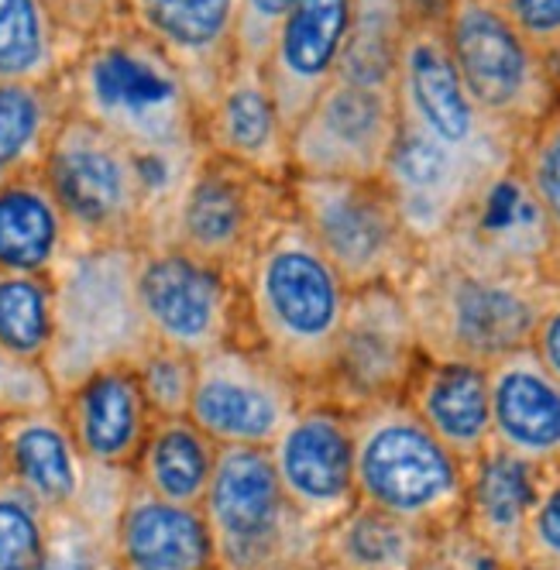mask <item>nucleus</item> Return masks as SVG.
<instances>
[{"label": "nucleus", "instance_id": "obj_1", "mask_svg": "<svg viewBox=\"0 0 560 570\" xmlns=\"http://www.w3.org/2000/svg\"><path fill=\"white\" fill-rule=\"evenodd\" d=\"M423 357L489 364L530 347L537 323L560 296L550 272L515 268L461 230L420 248L399 285Z\"/></svg>", "mask_w": 560, "mask_h": 570}, {"label": "nucleus", "instance_id": "obj_2", "mask_svg": "<svg viewBox=\"0 0 560 570\" xmlns=\"http://www.w3.org/2000/svg\"><path fill=\"white\" fill-rule=\"evenodd\" d=\"M347 303V282L289 207L242 272V341L313 399L331 375Z\"/></svg>", "mask_w": 560, "mask_h": 570}, {"label": "nucleus", "instance_id": "obj_3", "mask_svg": "<svg viewBox=\"0 0 560 570\" xmlns=\"http://www.w3.org/2000/svg\"><path fill=\"white\" fill-rule=\"evenodd\" d=\"M59 87L72 114L141 158L196 161L204 151L199 107L183 72L128 18L87 38Z\"/></svg>", "mask_w": 560, "mask_h": 570}, {"label": "nucleus", "instance_id": "obj_4", "mask_svg": "<svg viewBox=\"0 0 560 570\" xmlns=\"http://www.w3.org/2000/svg\"><path fill=\"white\" fill-rule=\"evenodd\" d=\"M351 430L357 502L426 533L464 519L468 464L423 426L403 395L354 410Z\"/></svg>", "mask_w": 560, "mask_h": 570}, {"label": "nucleus", "instance_id": "obj_5", "mask_svg": "<svg viewBox=\"0 0 560 570\" xmlns=\"http://www.w3.org/2000/svg\"><path fill=\"white\" fill-rule=\"evenodd\" d=\"M135 262L138 244H72L56 268V341L46 368L59 395L151 344L135 296Z\"/></svg>", "mask_w": 560, "mask_h": 570}, {"label": "nucleus", "instance_id": "obj_6", "mask_svg": "<svg viewBox=\"0 0 560 570\" xmlns=\"http://www.w3.org/2000/svg\"><path fill=\"white\" fill-rule=\"evenodd\" d=\"M199 512L214 540V570L313 563L320 533L286 502L268 446H217Z\"/></svg>", "mask_w": 560, "mask_h": 570}, {"label": "nucleus", "instance_id": "obj_7", "mask_svg": "<svg viewBox=\"0 0 560 570\" xmlns=\"http://www.w3.org/2000/svg\"><path fill=\"white\" fill-rule=\"evenodd\" d=\"M444 35L478 110L523 138L560 104L553 62L512 24L499 0H444Z\"/></svg>", "mask_w": 560, "mask_h": 570}, {"label": "nucleus", "instance_id": "obj_8", "mask_svg": "<svg viewBox=\"0 0 560 570\" xmlns=\"http://www.w3.org/2000/svg\"><path fill=\"white\" fill-rule=\"evenodd\" d=\"M289 207L351 293L403 285L420 258L382 179L289 176Z\"/></svg>", "mask_w": 560, "mask_h": 570}, {"label": "nucleus", "instance_id": "obj_9", "mask_svg": "<svg viewBox=\"0 0 560 570\" xmlns=\"http://www.w3.org/2000/svg\"><path fill=\"white\" fill-rule=\"evenodd\" d=\"M42 176L59 199L76 244H141L148 234V196L138 155L97 128L66 114L46 151Z\"/></svg>", "mask_w": 560, "mask_h": 570}, {"label": "nucleus", "instance_id": "obj_10", "mask_svg": "<svg viewBox=\"0 0 560 570\" xmlns=\"http://www.w3.org/2000/svg\"><path fill=\"white\" fill-rule=\"evenodd\" d=\"M286 214L289 183L255 176L227 158L199 151L163 234L151 244H176L242 282L262 237Z\"/></svg>", "mask_w": 560, "mask_h": 570}, {"label": "nucleus", "instance_id": "obj_11", "mask_svg": "<svg viewBox=\"0 0 560 570\" xmlns=\"http://www.w3.org/2000/svg\"><path fill=\"white\" fill-rule=\"evenodd\" d=\"M444 11L406 21L395 59V110L426 135L492 166H515L519 135L478 110L448 49Z\"/></svg>", "mask_w": 560, "mask_h": 570}, {"label": "nucleus", "instance_id": "obj_12", "mask_svg": "<svg viewBox=\"0 0 560 570\" xmlns=\"http://www.w3.org/2000/svg\"><path fill=\"white\" fill-rule=\"evenodd\" d=\"M135 296L155 344L204 357L242 341V282L176 244H138Z\"/></svg>", "mask_w": 560, "mask_h": 570}, {"label": "nucleus", "instance_id": "obj_13", "mask_svg": "<svg viewBox=\"0 0 560 570\" xmlns=\"http://www.w3.org/2000/svg\"><path fill=\"white\" fill-rule=\"evenodd\" d=\"M310 395L258 347L230 341L196 357L189 420L217 446H268Z\"/></svg>", "mask_w": 560, "mask_h": 570}, {"label": "nucleus", "instance_id": "obj_14", "mask_svg": "<svg viewBox=\"0 0 560 570\" xmlns=\"http://www.w3.org/2000/svg\"><path fill=\"white\" fill-rule=\"evenodd\" d=\"M420 361L423 351L399 285L354 289L331 375L313 399H327L347 413L365 410L372 402L399 399Z\"/></svg>", "mask_w": 560, "mask_h": 570}, {"label": "nucleus", "instance_id": "obj_15", "mask_svg": "<svg viewBox=\"0 0 560 570\" xmlns=\"http://www.w3.org/2000/svg\"><path fill=\"white\" fill-rule=\"evenodd\" d=\"M509 169L436 141L410 117L399 114L382 186L389 189L406 230L423 248V244L451 234L482 199V193Z\"/></svg>", "mask_w": 560, "mask_h": 570}, {"label": "nucleus", "instance_id": "obj_16", "mask_svg": "<svg viewBox=\"0 0 560 570\" xmlns=\"http://www.w3.org/2000/svg\"><path fill=\"white\" fill-rule=\"evenodd\" d=\"M395 125V90L334 79L289 131V169L293 176L382 179Z\"/></svg>", "mask_w": 560, "mask_h": 570}, {"label": "nucleus", "instance_id": "obj_17", "mask_svg": "<svg viewBox=\"0 0 560 570\" xmlns=\"http://www.w3.org/2000/svg\"><path fill=\"white\" fill-rule=\"evenodd\" d=\"M268 458L286 502L316 533L354 502V430L351 413L327 399H306L283 426Z\"/></svg>", "mask_w": 560, "mask_h": 570}, {"label": "nucleus", "instance_id": "obj_18", "mask_svg": "<svg viewBox=\"0 0 560 570\" xmlns=\"http://www.w3.org/2000/svg\"><path fill=\"white\" fill-rule=\"evenodd\" d=\"M354 28V0H296L265 56V79L286 131L324 94Z\"/></svg>", "mask_w": 560, "mask_h": 570}, {"label": "nucleus", "instance_id": "obj_19", "mask_svg": "<svg viewBox=\"0 0 560 570\" xmlns=\"http://www.w3.org/2000/svg\"><path fill=\"white\" fill-rule=\"evenodd\" d=\"M199 145L255 176L289 183V131L262 66L230 62L214 100L199 114Z\"/></svg>", "mask_w": 560, "mask_h": 570}, {"label": "nucleus", "instance_id": "obj_20", "mask_svg": "<svg viewBox=\"0 0 560 570\" xmlns=\"http://www.w3.org/2000/svg\"><path fill=\"white\" fill-rule=\"evenodd\" d=\"M59 413L76 451L104 471H131L155 423L131 361L107 364L66 389L59 395Z\"/></svg>", "mask_w": 560, "mask_h": 570}, {"label": "nucleus", "instance_id": "obj_21", "mask_svg": "<svg viewBox=\"0 0 560 570\" xmlns=\"http://www.w3.org/2000/svg\"><path fill=\"white\" fill-rule=\"evenodd\" d=\"M128 21L173 59L204 114L234 62L237 0H128Z\"/></svg>", "mask_w": 560, "mask_h": 570}, {"label": "nucleus", "instance_id": "obj_22", "mask_svg": "<svg viewBox=\"0 0 560 570\" xmlns=\"http://www.w3.org/2000/svg\"><path fill=\"white\" fill-rule=\"evenodd\" d=\"M492 446L533 468L560 464V382L533 347L489 364Z\"/></svg>", "mask_w": 560, "mask_h": 570}, {"label": "nucleus", "instance_id": "obj_23", "mask_svg": "<svg viewBox=\"0 0 560 570\" xmlns=\"http://www.w3.org/2000/svg\"><path fill=\"white\" fill-rule=\"evenodd\" d=\"M0 458L4 471L49 515L79 509L94 488V464L76 451L59 405L0 423Z\"/></svg>", "mask_w": 560, "mask_h": 570}, {"label": "nucleus", "instance_id": "obj_24", "mask_svg": "<svg viewBox=\"0 0 560 570\" xmlns=\"http://www.w3.org/2000/svg\"><path fill=\"white\" fill-rule=\"evenodd\" d=\"M117 570H214V540L199 505L166 502L131 478L114 519Z\"/></svg>", "mask_w": 560, "mask_h": 570}, {"label": "nucleus", "instance_id": "obj_25", "mask_svg": "<svg viewBox=\"0 0 560 570\" xmlns=\"http://www.w3.org/2000/svg\"><path fill=\"white\" fill-rule=\"evenodd\" d=\"M403 402L468 468L489 451L492 399L485 364L423 357L403 392Z\"/></svg>", "mask_w": 560, "mask_h": 570}, {"label": "nucleus", "instance_id": "obj_26", "mask_svg": "<svg viewBox=\"0 0 560 570\" xmlns=\"http://www.w3.org/2000/svg\"><path fill=\"white\" fill-rule=\"evenodd\" d=\"M537 484L540 468L499 451L492 443L468 468V495L461 522L509 567L523 560V537L537 499Z\"/></svg>", "mask_w": 560, "mask_h": 570}, {"label": "nucleus", "instance_id": "obj_27", "mask_svg": "<svg viewBox=\"0 0 560 570\" xmlns=\"http://www.w3.org/2000/svg\"><path fill=\"white\" fill-rule=\"evenodd\" d=\"M72 244V227L42 169L0 183V272L52 278Z\"/></svg>", "mask_w": 560, "mask_h": 570}, {"label": "nucleus", "instance_id": "obj_28", "mask_svg": "<svg viewBox=\"0 0 560 570\" xmlns=\"http://www.w3.org/2000/svg\"><path fill=\"white\" fill-rule=\"evenodd\" d=\"M454 230H461L471 244H478L492 258L515 268L550 272L557 258L550 224L540 214L527 183L519 179L515 166L482 193V199L474 203L471 214Z\"/></svg>", "mask_w": 560, "mask_h": 570}, {"label": "nucleus", "instance_id": "obj_29", "mask_svg": "<svg viewBox=\"0 0 560 570\" xmlns=\"http://www.w3.org/2000/svg\"><path fill=\"white\" fill-rule=\"evenodd\" d=\"M426 529L354 502L341 519L320 529L313 570H420Z\"/></svg>", "mask_w": 560, "mask_h": 570}, {"label": "nucleus", "instance_id": "obj_30", "mask_svg": "<svg viewBox=\"0 0 560 570\" xmlns=\"http://www.w3.org/2000/svg\"><path fill=\"white\" fill-rule=\"evenodd\" d=\"M217 464V443L199 430L189 416L155 420L141 454L131 468V478L145 492L176 502L199 505Z\"/></svg>", "mask_w": 560, "mask_h": 570}, {"label": "nucleus", "instance_id": "obj_31", "mask_svg": "<svg viewBox=\"0 0 560 570\" xmlns=\"http://www.w3.org/2000/svg\"><path fill=\"white\" fill-rule=\"evenodd\" d=\"M76 52L49 0H0V83H59Z\"/></svg>", "mask_w": 560, "mask_h": 570}, {"label": "nucleus", "instance_id": "obj_32", "mask_svg": "<svg viewBox=\"0 0 560 570\" xmlns=\"http://www.w3.org/2000/svg\"><path fill=\"white\" fill-rule=\"evenodd\" d=\"M66 114L59 83H0V183L42 169Z\"/></svg>", "mask_w": 560, "mask_h": 570}, {"label": "nucleus", "instance_id": "obj_33", "mask_svg": "<svg viewBox=\"0 0 560 570\" xmlns=\"http://www.w3.org/2000/svg\"><path fill=\"white\" fill-rule=\"evenodd\" d=\"M56 341V285L49 275L0 272V347L46 364Z\"/></svg>", "mask_w": 560, "mask_h": 570}, {"label": "nucleus", "instance_id": "obj_34", "mask_svg": "<svg viewBox=\"0 0 560 570\" xmlns=\"http://www.w3.org/2000/svg\"><path fill=\"white\" fill-rule=\"evenodd\" d=\"M114 519L90 509L52 512L46 550L35 570H117Z\"/></svg>", "mask_w": 560, "mask_h": 570}, {"label": "nucleus", "instance_id": "obj_35", "mask_svg": "<svg viewBox=\"0 0 560 570\" xmlns=\"http://www.w3.org/2000/svg\"><path fill=\"white\" fill-rule=\"evenodd\" d=\"M515 173L537 199L540 214L547 217L560 255V104L519 138Z\"/></svg>", "mask_w": 560, "mask_h": 570}, {"label": "nucleus", "instance_id": "obj_36", "mask_svg": "<svg viewBox=\"0 0 560 570\" xmlns=\"http://www.w3.org/2000/svg\"><path fill=\"white\" fill-rule=\"evenodd\" d=\"M49 512L0 471V570H35L46 550Z\"/></svg>", "mask_w": 560, "mask_h": 570}, {"label": "nucleus", "instance_id": "obj_37", "mask_svg": "<svg viewBox=\"0 0 560 570\" xmlns=\"http://www.w3.org/2000/svg\"><path fill=\"white\" fill-rule=\"evenodd\" d=\"M135 375L145 392L148 410L155 420L169 416H189V399L196 385V357L183 354L166 344H148L135 361Z\"/></svg>", "mask_w": 560, "mask_h": 570}, {"label": "nucleus", "instance_id": "obj_38", "mask_svg": "<svg viewBox=\"0 0 560 570\" xmlns=\"http://www.w3.org/2000/svg\"><path fill=\"white\" fill-rule=\"evenodd\" d=\"M59 405V389L46 364L24 361L0 347V423L11 416L52 410Z\"/></svg>", "mask_w": 560, "mask_h": 570}, {"label": "nucleus", "instance_id": "obj_39", "mask_svg": "<svg viewBox=\"0 0 560 570\" xmlns=\"http://www.w3.org/2000/svg\"><path fill=\"white\" fill-rule=\"evenodd\" d=\"M519 563H553L560 567V464L540 468L537 499L527 519L523 560Z\"/></svg>", "mask_w": 560, "mask_h": 570}, {"label": "nucleus", "instance_id": "obj_40", "mask_svg": "<svg viewBox=\"0 0 560 570\" xmlns=\"http://www.w3.org/2000/svg\"><path fill=\"white\" fill-rule=\"evenodd\" d=\"M420 570H512L495 550H489L464 522L433 529L426 537V550Z\"/></svg>", "mask_w": 560, "mask_h": 570}, {"label": "nucleus", "instance_id": "obj_41", "mask_svg": "<svg viewBox=\"0 0 560 570\" xmlns=\"http://www.w3.org/2000/svg\"><path fill=\"white\" fill-rule=\"evenodd\" d=\"M296 0H237V28H234V59L265 66V56L275 42Z\"/></svg>", "mask_w": 560, "mask_h": 570}, {"label": "nucleus", "instance_id": "obj_42", "mask_svg": "<svg viewBox=\"0 0 560 570\" xmlns=\"http://www.w3.org/2000/svg\"><path fill=\"white\" fill-rule=\"evenodd\" d=\"M499 4L550 62L560 56V0H499Z\"/></svg>", "mask_w": 560, "mask_h": 570}, {"label": "nucleus", "instance_id": "obj_43", "mask_svg": "<svg viewBox=\"0 0 560 570\" xmlns=\"http://www.w3.org/2000/svg\"><path fill=\"white\" fill-rule=\"evenodd\" d=\"M49 4L79 46L97 31L128 18V0H49Z\"/></svg>", "mask_w": 560, "mask_h": 570}, {"label": "nucleus", "instance_id": "obj_44", "mask_svg": "<svg viewBox=\"0 0 560 570\" xmlns=\"http://www.w3.org/2000/svg\"><path fill=\"white\" fill-rule=\"evenodd\" d=\"M444 11V0H354V18H375L406 24L416 14Z\"/></svg>", "mask_w": 560, "mask_h": 570}, {"label": "nucleus", "instance_id": "obj_45", "mask_svg": "<svg viewBox=\"0 0 560 570\" xmlns=\"http://www.w3.org/2000/svg\"><path fill=\"white\" fill-rule=\"evenodd\" d=\"M530 347L543 361V368L560 382V296L550 303V309L537 323V334H533Z\"/></svg>", "mask_w": 560, "mask_h": 570}, {"label": "nucleus", "instance_id": "obj_46", "mask_svg": "<svg viewBox=\"0 0 560 570\" xmlns=\"http://www.w3.org/2000/svg\"><path fill=\"white\" fill-rule=\"evenodd\" d=\"M512 570H560V567H553V563H515Z\"/></svg>", "mask_w": 560, "mask_h": 570}, {"label": "nucleus", "instance_id": "obj_47", "mask_svg": "<svg viewBox=\"0 0 560 570\" xmlns=\"http://www.w3.org/2000/svg\"><path fill=\"white\" fill-rule=\"evenodd\" d=\"M550 278L557 282V289H560V255L553 258V265H550Z\"/></svg>", "mask_w": 560, "mask_h": 570}, {"label": "nucleus", "instance_id": "obj_48", "mask_svg": "<svg viewBox=\"0 0 560 570\" xmlns=\"http://www.w3.org/2000/svg\"><path fill=\"white\" fill-rule=\"evenodd\" d=\"M0 471H4V458H0Z\"/></svg>", "mask_w": 560, "mask_h": 570}]
</instances>
